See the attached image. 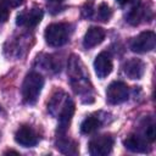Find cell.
I'll return each instance as SVG.
<instances>
[{"instance_id": "1", "label": "cell", "mask_w": 156, "mask_h": 156, "mask_svg": "<svg viewBox=\"0 0 156 156\" xmlns=\"http://www.w3.org/2000/svg\"><path fill=\"white\" fill-rule=\"evenodd\" d=\"M84 65L79 60L78 56L71 55L68 60V74L71 78V84L77 94H82L83 91L89 90L88 83H89V74L84 69Z\"/></svg>"}, {"instance_id": "2", "label": "cell", "mask_w": 156, "mask_h": 156, "mask_svg": "<svg viewBox=\"0 0 156 156\" xmlns=\"http://www.w3.org/2000/svg\"><path fill=\"white\" fill-rule=\"evenodd\" d=\"M44 78L37 72H30L26 76L22 84V98L26 104H34L43 89Z\"/></svg>"}, {"instance_id": "3", "label": "cell", "mask_w": 156, "mask_h": 156, "mask_svg": "<svg viewBox=\"0 0 156 156\" xmlns=\"http://www.w3.org/2000/svg\"><path fill=\"white\" fill-rule=\"evenodd\" d=\"M71 35V26L68 23H51L44 32V38L48 45L58 48L65 45Z\"/></svg>"}, {"instance_id": "4", "label": "cell", "mask_w": 156, "mask_h": 156, "mask_svg": "<svg viewBox=\"0 0 156 156\" xmlns=\"http://www.w3.org/2000/svg\"><path fill=\"white\" fill-rule=\"evenodd\" d=\"M155 45H156V35H155V33L151 32V30H146V32H141L139 35L133 38L130 40L129 48H130V50L133 52L145 54V52H149V51L154 50Z\"/></svg>"}, {"instance_id": "5", "label": "cell", "mask_w": 156, "mask_h": 156, "mask_svg": "<svg viewBox=\"0 0 156 156\" xmlns=\"http://www.w3.org/2000/svg\"><path fill=\"white\" fill-rule=\"evenodd\" d=\"M129 96V89L126 83L116 80L112 82L106 89V101L110 105H118L127 101Z\"/></svg>"}, {"instance_id": "6", "label": "cell", "mask_w": 156, "mask_h": 156, "mask_svg": "<svg viewBox=\"0 0 156 156\" xmlns=\"http://www.w3.org/2000/svg\"><path fill=\"white\" fill-rule=\"evenodd\" d=\"M113 146V138L108 134L94 136L89 141V154L93 156H106L111 152Z\"/></svg>"}, {"instance_id": "7", "label": "cell", "mask_w": 156, "mask_h": 156, "mask_svg": "<svg viewBox=\"0 0 156 156\" xmlns=\"http://www.w3.org/2000/svg\"><path fill=\"white\" fill-rule=\"evenodd\" d=\"M15 140L17 144H20L24 147H32L38 144L39 138H38V134L35 133V130L30 126L23 124L15 133Z\"/></svg>"}, {"instance_id": "8", "label": "cell", "mask_w": 156, "mask_h": 156, "mask_svg": "<svg viewBox=\"0 0 156 156\" xmlns=\"http://www.w3.org/2000/svg\"><path fill=\"white\" fill-rule=\"evenodd\" d=\"M44 12L41 9H30V10H24L17 15L16 18V24L21 27H35L39 24V22L43 20Z\"/></svg>"}, {"instance_id": "9", "label": "cell", "mask_w": 156, "mask_h": 156, "mask_svg": "<svg viewBox=\"0 0 156 156\" xmlns=\"http://www.w3.org/2000/svg\"><path fill=\"white\" fill-rule=\"evenodd\" d=\"M112 68H113L112 58H111V55L108 52L102 51L95 57V60H94V69H95L96 76L100 79L106 78L112 72Z\"/></svg>"}, {"instance_id": "10", "label": "cell", "mask_w": 156, "mask_h": 156, "mask_svg": "<svg viewBox=\"0 0 156 156\" xmlns=\"http://www.w3.org/2000/svg\"><path fill=\"white\" fill-rule=\"evenodd\" d=\"M73 113H74V102L68 98L67 101L65 102V105L62 106V108L60 110L58 115L56 116L58 118V133L60 135L65 134L69 127V123L72 121V117H73Z\"/></svg>"}, {"instance_id": "11", "label": "cell", "mask_w": 156, "mask_h": 156, "mask_svg": "<svg viewBox=\"0 0 156 156\" xmlns=\"http://www.w3.org/2000/svg\"><path fill=\"white\" fill-rule=\"evenodd\" d=\"M123 73L130 79H140L145 73V63L140 58H130L122 66Z\"/></svg>"}, {"instance_id": "12", "label": "cell", "mask_w": 156, "mask_h": 156, "mask_svg": "<svg viewBox=\"0 0 156 156\" xmlns=\"http://www.w3.org/2000/svg\"><path fill=\"white\" fill-rule=\"evenodd\" d=\"M105 29L101 27H90L83 39V46L85 49H91L96 45H99L105 39Z\"/></svg>"}, {"instance_id": "13", "label": "cell", "mask_w": 156, "mask_h": 156, "mask_svg": "<svg viewBox=\"0 0 156 156\" xmlns=\"http://www.w3.org/2000/svg\"><path fill=\"white\" fill-rule=\"evenodd\" d=\"M123 145L133 152H149L150 151V146L146 143V138L139 136L136 134L128 135L123 140Z\"/></svg>"}, {"instance_id": "14", "label": "cell", "mask_w": 156, "mask_h": 156, "mask_svg": "<svg viewBox=\"0 0 156 156\" xmlns=\"http://www.w3.org/2000/svg\"><path fill=\"white\" fill-rule=\"evenodd\" d=\"M147 12H150V10L145 9L144 6L138 5L136 7H133L129 10L127 15V22L132 26H138L139 23H141L143 21L147 18Z\"/></svg>"}, {"instance_id": "15", "label": "cell", "mask_w": 156, "mask_h": 156, "mask_svg": "<svg viewBox=\"0 0 156 156\" xmlns=\"http://www.w3.org/2000/svg\"><path fill=\"white\" fill-rule=\"evenodd\" d=\"M56 147L65 155H77L78 154V144L73 140L65 138V135H60L56 141Z\"/></svg>"}, {"instance_id": "16", "label": "cell", "mask_w": 156, "mask_h": 156, "mask_svg": "<svg viewBox=\"0 0 156 156\" xmlns=\"http://www.w3.org/2000/svg\"><path fill=\"white\" fill-rule=\"evenodd\" d=\"M101 123H102V121H101L100 117H98V116H89V117H87L82 122L80 132L83 134H90V133L95 132L96 129H99Z\"/></svg>"}, {"instance_id": "17", "label": "cell", "mask_w": 156, "mask_h": 156, "mask_svg": "<svg viewBox=\"0 0 156 156\" xmlns=\"http://www.w3.org/2000/svg\"><path fill=\"white\" fill-rule=\"evenodd\" d=\"M111 16H112V10L110 9V6L107 4H105V2L100 4L99 7H98V17L101 21L106 22V21H108L111 18Z\"/></svg>"}, {"instance_id": "18", "label": "cell", "mask_w": 156, "mask_h": 156, "mask_svg": "<svg viewBox=\"0 0 156 156\" xmlns=\"http://www.w3.org/2000/svg\"><path fill=\"white\" fill-rule=\"evenodd\" d=\"M9 16H10L9 6L2 0H0V23H5L9 20Z\"/></svg>"}, {"instance_id": "19", "label": "cell", "mask_w": 156, "mask_h": 156, "mask_svg": "<svg viewBox=\"0 0 156 156\" xmlns=\"http://www.w3.org/2000/svg\"><path fill=\"white\" fill-rule=\"evenodd\" d=\"M155 136H156V133H155V124L154 123H150L146 126V129H145V138L149 140V141H154L155 140Z\"/></svg>"}, {"instance_id": "20", "label": "cell", "mask_w": 156, "mask_h": 156, "mask_svg": "<svg viewBox=\"0 0 156 156\" xmlns=\"http://www.w3.org/2000/svg\"><path fill=\"white\" fill-rule=\"evenodd\" d=\"M82 15L85 18H90L93 16V5L91 4H85L83 10H82Z\"/></svg>"}, {"instance_id": "21", "label": "cell", "mask_w": 156, "mask_h": 156, "mask_svg": "<svg viewBox=\"0 0 156 156\" xmlns=\"http://www.w3.org/2000/svg\"><path fill=\"white\" fill-rule=\"evenodd\" d=\"M9 7H18L23 0H2Z\"/></svg>"}, {"instance_id": "22", "label": "cell", "mask_w": 156, "mask_h": 156, "mask_svg": "<svg viewBox=\"0 0 156 156\" xmlns=\"http://www.w3.org/2000/svg\"><path fill=\"white\" fill-rule=\"evenodd\" d=\"M121 6H126V5H129V1L130 0H116Z\"/></svg>"}, {"instance_id": "23", "label": "cell", "mask_w": 156, "mask_h": 156, "mask_svg": "<svg viewBox=\"0 0 156 156\" xmlns=\"http://www.w3.org/2000/svg\"><path fill=\"white\" fill-rule=\"evenodd\" d=\"M4 154H16V155H17L18 152H17V151H15V150H7V151H5Z\"/></svg>"}, {"instance_id": "24", "label": "cell", "mask_w": 156, "mask_h": 156, "mask_svg": "<svg viewBox=\"0 0 156 156\" xmlns=\"http://www.w3.org/2000/svg\"><path fill=\"white\" fill-rule=\"evenodd\" d=\"M50 1H52V2H62L63 0H50Z\"/></svg>"}, {"instance_id": "25", "label": "cell", "mask_w": 156, "mask_h": 156, "mask_svg": "<svg viewBox=\"0 0 156 156\" xmlns=\"http://www.w3.org/2000/svg\"><path fill=\"white\" fill-rule=\"evenodd\" d=\"M0 111H1V107H0Z\"/></svg>"}]
</instances>
